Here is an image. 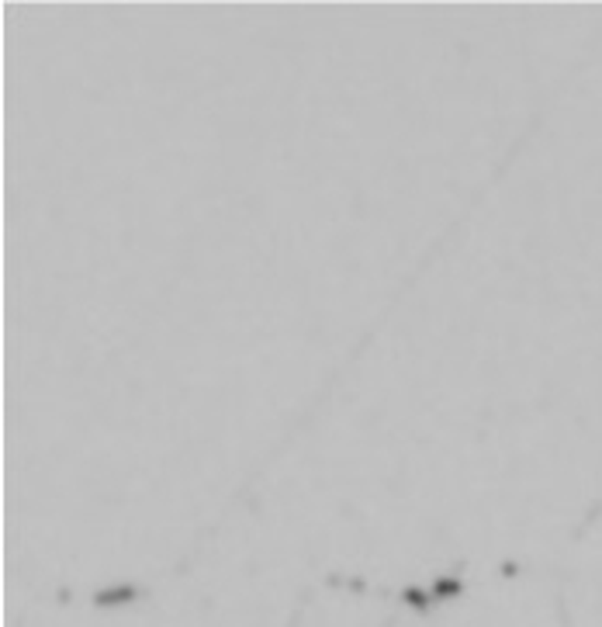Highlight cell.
Masks as SVG:
<instances>
[{
    "mask_svg": "<svg viewBox=\"0 0 602 627\" xmlns=\"http://www.w3.org/2000/svg\"><path fill=\"white\" fill-rule=\"evenodd\" d=\"M135 596H139L135 585H118V589L94 592V603H97V607H115V603H128V600H135Z\"/></svg>",
    "mask_w": 602,
    "mask_h": 627,
    "instance_id": "obj_1",
    "label": "cell"
},
{
    "mask_svg": "<svg viewBox=\"0 0 602 627\" xmlns=\"http://www.w3.org/2000/svg\"><path fill=\"white\" fill-rule=\"evenodd\" d=\"M460 589H464L460 579H450V576H446V579H437V585H433V596H457Z\"/></svg>",
    "mask_w": 602,
    "mask_h": 627,
    "instance_id": "obj_2",
    "label": "cell"
},
{
    "mask_svg": "<svg viewBox=\"0 0 602 627\" xmlns=\"http://www.w3.org/2000/svg\"><path fill=\"white\" fill-rule=\"evenodd\" d=\"M401 600H405V603H412V607H419V610H426V607H429V596H426V592H419V589H405V592H401Z\"/></svg>",
    "mask_w": 602,
    "mask_h": 627,
    "instance_id": "obj_3",
    "label": "cell"
}]
</instances>
